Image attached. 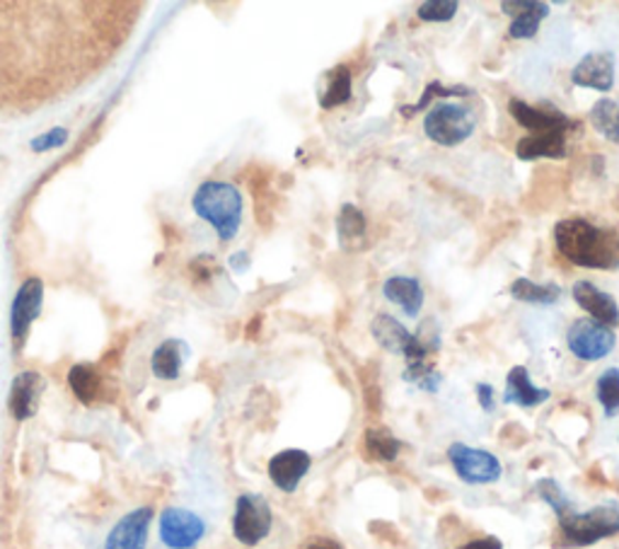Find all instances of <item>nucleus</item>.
Returning <instances> with one entry per match:
<instances>
[{"label":"nucleus","instance_id":"393cba45","mask_svg":"<svg viewBox=\"0 0 619 549\" xmlns=\"http://www.w3.org/2000/svg\"><path fill=\"white\" fill-rule=\"evenodd\" d=\"M473 95V90L465 85H443L441 80H433L424 87V95H421V99L416 105H404L400 111H402V117H414L419 115V111H424L433 105H438V103H448V99H457V97H469Z\"/></svg>","mask_w":619,"mask_h":549},{"label":"nucleus","instance_id":"ddd939ff","mask_svg":"<svg viewBox=\"0 0 619 549\" xmlns=\"http://www.w3.org/2000/svg\"><path fill=\"white\" fill-rule=\"evenodd\" d=\"M572 85L588 87V90L610 93L615 87V54L590 52L578 61L572 71Z\"/></svg>","mask_w":619,"mask_h":549},{"label":"nucleus","instance_id":"f8f14e48","mask_svg":"<svg viewBox=\"0 0 619 549\" xmlns=\"http://www.w3.org/2000/svg\"><path fill=\"white\" fill-rule=\"evenodd\" d=\"M310 467H313V458H310L307 451H301V448H286V451H281L269 460L267 472L276 489H281L283 494H295L301 482L307 477Z\"/></svg>","mask_w":619,"mask_h":549},{"label":"nucleus","instance_id":"c9c22d12","mask_svg":"<svg viewBox=\"0 0 619 549\" xmlns=\"http://www.w3.org/2000/svg\"><path fill=\"white\" fill-rule=\"evenodd\" d=\"M455 549H503V542L499 538H493V535H487V538L469 540V542L455 547Z\"/></svg>","mask_w":619,"mask_h":549},{"label":"nucleus","instance_id":"f704fd0d","mask_svg":"<svg viewBox=\"0 0 619 549\" xmlns=\"http://www.w3.org/2000/svg\"><path fill=\"white\" fill-rule=\"evenodd\" d=\"M301 549H344V545L327 535H313V538L305 540Z\"/></svg>","mask_w":619,"mask_h":549},{"label":"nucleus","instance_id":"4be33fe9","mask_svg":"<svg viewBox=\"0 0 619 549\" xmlns=\"http://www.w3.org/2000/svg\"><path fill=\"white\" fill-rule=\"evenodd\" d=\"M509 293L518 303L554 305L562 298V286L560 283H537L532 279H515L509 286Z\"/></svg>","mask_w":619,"mask_h":549},{"label":"nucleus","instance_id":"473e14b6","mask_svg":"<svg viewBox=\"0 0 619 549\" xmlns=\"http://www.w3.org/2000/svg\"><path fill=\"white\" fill-rule=\"evenodd\" d=\"M68 129H52V131H46L42 136H36V139L30 143L32 146V151L36 153H46V151H54V148H61L66 141H68Z\"/></svg>","mask_w":619,"mask_h":549},{"label":"nucleus","instance_id":"9d476101","mask_svg":"<svg viewBox=\"0 0 619 549\" xmlns=\"http://www.w3.org/2000/svg\"><path fill=\"white\" fill-rule=\"evenodd\" d=\"M206 535V523L187 508H167L160 516V540L170 549H194Z\"/></svg>","mask_w":619,"mask_h":549},{"label":"nucleus","instance_id":"7ed1b4c3","mask_svg":"<svg viewBox=\"0 0 619 549\" xmlns=\"http://www.w3.org/2000/svg\"><path fill=\"white\" fill-rule=\"evenodd\" d=\"M560 530L564 535L566 545L572 547H593L608 538L619 535V506L617 504H600L590 510L568 508L560 518Z\"/></svg>","mask_w":619,"mask_h":549},{"label":"nucleus","instance_id":"20e7f679","mask_svg":"<svg viewBox=\"0 0 619 549\" xmlns=\"http://www.w3.org/2000/svg\"><path fill=\"white\" fill-rule=\"evenodd\" d=\"M477 129L475 111L460 103H438L424 117L426 139L443 148H455L465 143Z\"/></svg>","mask_w":619,"mask_h":549},{"label":"nucleus","instance_id":"6ab92c4d","mask_svg":"<svg viewBox=\"0 0 619 549\" xmlns=\"http://www.w3.org/2000/svg\"><path fill=\"white\" fill-rule=\"evenodd\" d=\"M382 295H385L390 303L400 305L402 313L412 320L421 315V308H424L426 301V293L421 289L419 279L412 277H390L382 283Z\"/></svg>","mask_w":619,"mask_h":549},{"label":"nucleus","instance_id":"7c9ffc66","mask_svg":"<svg viewBox=\"0 0 619 549\" xmlns=\"http://www.w3.org/2000/svg\"><path fill=\"white\" fill-rule=\"evenodd\" d=\"M457 10H460L457 0H424L416 6V18L421 22H450Z\"/></svg>","mask_w":619,"mask_h":549},{"label":"nucleus","instance_id":"6e6552de","mask_svg":"<svg viewBox=\"0 0 619 549\" xmlns=\"http://www.w3.org/2000/svg\"><path fill=\"white\" fill-rule=\"evenodd\" d=\"M566 346L578 360L596 364V360H602L615 352L617 336L615 330L596 320H576L566 332Z\"/></svg>","mask_w":619,"mask_h":549},{"label":"nucleus","instance_id":"bb28decb","mask_svg":"<svg viewBox=\"0 0 619 549\" xmlns=\"http://www.w3.org/2000/svg\"><path fill=\"white\" fill-rule=\"evenodd\" d=\"M590 127L596 129L605 141L619 146V99H598V103L590 107Z\"/></svg>","mask_w":619,"mask_h":549},{"label":"nucleus","instance_id":"b1692460","mask_svg":"<svg viewBox=\"0 0 619 549\" xmlns=\"http://www.w3.org/2000/svg\"><path fill=\"white\" fill-rule=\"evenodd\" d=\"M363 448L370 460H378V463H394L402 451V443L390 429L370 427L363 433Z\"/></svg>","mask_w":619,"mask_h":549},{"label":"nucleus","instance_id":"412c9836","mask_svg":"<svg viewBox=\"0 0 619 549\" xmlns=\"http://www.w3.org/2000/svg\"><path fill=\"white\" fill-rule=\"evenodd\" d=\"M354 97V76H351V68L349 66H334L327 73V87L322 90L319 97V107L325 111L337 109L341 105L349 103Z\"/></svg>","mask_w":619,"mask_h":549},{"label":"nucleus","instance_id":"f03ea898","mask_svg":"<svg viewBox=\"0 0 619 549\" xmlns=\"http://www.w3.org/2000/svg\"><path fill=\"white\" fill-rule=\"evenodd\" d=\"M192 206L220 237V243L235 240L242 226V194L228 182H204L196 190Z\"/></svg>","mask_w":619,"mask_h":549},{"label":"nucleus","instance_id":"9b49d317","mask_svg":"<svg viewBox=\"0 0 619 549\" xmlns=\"http://www.w3.org/2000/svg\"><path fill=\"white\" fill-rule=\"evenodd\" d=\"M42 301H44L42 279H28L18 289L15 301H12V310H10V332H12V340H15V344L24 342V336H28V332L32 327V322L40 317Z\"/></svg>","mask_w":619,"mask_h":549},{"label":"nucleus","instance_id":"423d86ee","mask_svg":"<svg viewBox=\"0 0 619 549\" xmlns=\"http://www.w3.org/2000/svg\"><path fill=\"white\" fill-rule=\"evenodd\" d=\"M370 334L373 340L385 348L390 354H400L406 358V366H421V364H433L431 356H436L416 340V334H412L404 324L392 317L388 313H380L370 322Z\"/></svg>","mask_w":619,"mask_h":549},{"label":"nucleus","instance_id":"e433bc0d","mask_svg":"<svg viewBox=\"0 0 619 549\" xmlns=\"http://www.w3.org/2000/svg\"><path fill=\"white\" fill-rule=\"evenodd\" d=\"M247 265H250V255H247V252H238V255L230 257V267L235 271H247Z\"/></svg>","mask_w":619,"mask_h":549},{"label":"nucleus","instance_id":"39448f33","mask_svg":"<svg viewBox=\"0 0 619 549\" xmlns=\"http://www.w3.org/2000/svg\"><path fill=\"white\" fill-rule=\"evenodd\" d=\"M274 528V510L262 494H242L235 502L232 535L245 547H257Z\"/></svg>","mask_w":619,"mask_h":549},{"label":"nucleus","instance_id":"a878e982","mask_svg":"<svg viewBox=\"0 0 619 549\" xmlns=\"http://www.w3.org/2000/svg\"><path fill=\"white\" fill-rule=\"evenodd\" d=\"M368 233V220L363 216V211L354 206V204H344L339 208L337 216V235H339V245L344 249H351L358 243H363V237Z\"/></svg>","mask_w":619,"mask_h":549},{"label":"nucleus","instance_id":"2f4dec72","mask_svg":"<svg viewBox=\"0 0 619 549\" xmlns=\"http://www.w3.org/2000/svg\"><path fill=\"white\" fill-rule=\"evenodd\" d=\"M406 383H412L416 385L419 390H424V392H438L441 390V373L436 370V366L433 364H421V366H406L404 368V376H402Z\"/></svg>","mask_w":619,"mask_h":549},{"label":"nucleus","instance_id":"f3484780","mask_svg":"<svg viewBox=\"0 0 619 549\" xmlns=\"http://www.w3.org/2000/svg\"><path fill=\"white\" fill-rule=\"evenodd\" d=\"M550 397H552V392L547 388H537V385H532L525 366H513L509 370V376H506V392H503L506 405L535 409L547 402Z\"/></svg>","mask_w":619,"mask_h":549},{"label":"nucleus","instance_id":"2eb2a0df","mask_svg":"<svg viewBox=\"0 0 619 549\" xmlns=\"http://www.w3.org/2000/svg\"><path fill=\"white\" fill-rule=\"evenodd\" d=\"M572 295H574V301L578 303V308L584 310V313L590 315V320H596V322L605 324V327H610V330H615L617 324H619V305H617V301H615L610 293L600 291L596 283L578 281V283H574Z\"/></svg>","mask_w":619,"mask_h":549},{"label":"nucleus","instance_id":"0eeeda50","mask_svg":"<svg viewBox=\"0 0 619 549\" xmlns=\"http://www.w3.org/2000/svg\"><path fill=\"white\" fill-rule=\"evenodd\" d=\"M448 460H450L457 477L473 486L493 484V482H499L503 474L501 460L493 453L485 451V448L453 443L448 448Z\"/></svg>","mask_w":619,"mask_h":549},{"label":"nucleus","instance_id":"4468645a","mask_svg":"<svg viewBox=\"0 0 619 549\" xmlns=\"http://www.w3.org/2000/svg\"><path fill=\"white\" fill-rule=\"evenodd\" d=\"M153 508H135L123 516L107 535L105 549H143L151 530Z\"/></svg>","mask_w":619,"mask_h":549},{"label":"nucleus","instance_id":"aec40b11","mask_svg":"<svg viewBox=\"0 0 619 549\" xmlns=\"http://www.w3.org/2000/svg\"><path fill=\"white\" fill-rule=\"evenodd\" d=\"M187 354H189V348L184 342H180V340L163 342L155 348L153 360H151L153 376L158 380H177L184 360H187Z\"/></svg>","mask_w":619,"mask_h":549},{"label":"nucleus","instance_id":"5701e85b","mask_svg":"<svg viewBox=\"0 0 619 549\" xmlns=\"http://www.w3.org/2000/svg\"><path fill=\"white\" fill-rule=\"evenodd\" d=\"M68 385L73 395H76L83 405H93L102 397L105 380L100 376V370L90 364H78L73 366L68 373Z\"/></svg>","mask_w":619,"mask_h":549},{"label":"nucleus","instance_id":"cd10ccee","mask_svg":"<svg viewBox=\"0 0 619 549\" xmlns=\"http://www.w3.org/2000/svg\"><path fill=\"white\" fill-rule=\"evenodd\" d=\"M547 15H550V6L537 0L535 8L520 12V15L513 18L511 28H509V36L511 40H532V36L540 32V24Z\"/></svg>","mask_w":619,"mask_h":549},{"label":"nucleus","instance_id":"dca6fc26","mask_svg":"<svg viewBox=\"0 0 619 549\" xmlns=\"http://www.w3.org/2000/svg\"><path fill=\"white\" fill-rule=\"evenodd\" d=\"M42 390H44V378L40 373L34 370L20 373V376L12 380V388H10V399H8L10 415L18 421L32 419L36 415V409H40Z\"/></svg>","mask_w":619,"mask_h":549},{"label":"nucleus","instance_id":"72a5a7b5","mask_svg":"<svg viewBox=\"0 0 619 549\" xmlns=\"http://www.w3.org/2000/svg\"><path fill=\"white\" fill-rule=\"evenodd\" d=\"M477 402L479 407L491 415L493 409H497V390H493V385L489 383H479L477 385Z\"/></svg>","mask_w":619,"mask_h":549},{"label":"nucleus","instance_id":"c85d7f7f","mask_svg":"<svg viewBox=\"0 0 619 549\" xmlns=\"http://www.w3.org/2000/svg\"><path fill=\"white\" fill-rule=\"evenodd\" d=\"M596 397L605 411V417L612 419L619 415V368H608L600 373L596 383Z\"/></svg>","mask_w":619,"mask_h":549},{"label":"nucleus","instance_id":"f257e3e1","mask_svg":"<svg viewBox=\"0 0 619 549\" xmlns=\"http://www.w3.org/2000/svg\"><path fill=\"white\" fill-rule=\"evenodd\" d=\"M560 255L580 269H619V233L600 228L586 218H564L554 226Z\"/></svg>","mask_w":619,"mask_h":549},{"label":"nucleus","instance_id":"c756f323","mask_svg":"<svg viewBox=\"0 0 619 549\" xmlns=\"http://www.w3.org/2000/svg\"><path fill=\"white\" fill-rule=\"evenodd\" d=\"M535 494L554 510L556 518H560L562 514H566L568 508H574V504L568 502V496L564 494V489L560 486V482H554L552 477L537 480L535 482Z\"/></svg>","mask_w":619,"mask_h":549},{"label":"nucleus","instance_id":"a211bd4d","mask_svg":"<svg viewBox=\"0 0 619 549\" xmlns=\"http://www.w3.org/2000/svg\"><path fill=\"white\" fill-rule=\"evenodd\" d=\"M518 160H564L568 158V141L566 133H537L525 136L515 146Z\"/></svg>","mask_w":619,"mask_h":549},{"label":"nucleus","instance_id":"1a4fd4ad","mask_svg":"<svg viewBox=\"0 0 619 549\" xmlns=\"http://www.w3.org/2000/svg\"><path fill=\"white\" fill-rule=\"evenodd\" d=\"M509 111L511 117L520 123V127L528 129L530 136L537 133H572L574 127H578V121L572 119L560 107L554 105H528L523 99H509Z\"/></svg>","mask_w":619,"mask_h":549}]
</instances>
